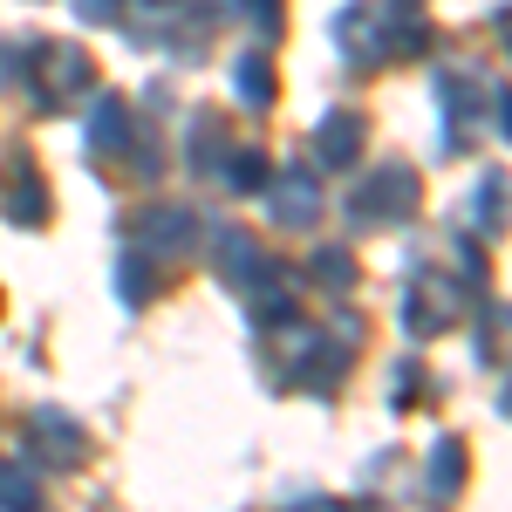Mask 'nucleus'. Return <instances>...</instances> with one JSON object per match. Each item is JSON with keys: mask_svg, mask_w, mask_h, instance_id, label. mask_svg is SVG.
Here are the masks:
<instances>
[{"mask_svg": "<svg viewBox=\"0 0 512 512\" xmlns=\"http://www.w3.org/2000/svg\"><path fill=\"white\" fill-rule=\"evenodd\" d=\"M21 69H28V82H35L41 117H62L69 103L89 96V82H96V69H89V55H82L76 41H41V48H28Z\"/></svg>", "mask_w": 512, "mask_h": 512, "instance_id": "f257e3e1", "label": "nucleus"}, {"mask_svg": "<svg viewBox=\"0 0 512 512\" xmlns=\"http://www.w3.org/2000/svg\"><path fill=\"white\" fill-rule=\"evenodd\" d=\"M417 198H424V185L410 164H376L349 192V219L355 226H403V219H417Z\"/></svg>", "mask_w": 512, "mask_h": 512, "instance_id": "f03ea898", "label": "nucleus"}, {"mask_svg": "<svg viewBox=\"0 0 512 512\" xmlns=\"http://www.w3.org/2000/svg\"><path fill=\"white\" fill-rule=\"evenodd\" d=\"M267 212H274V226H287V233H308L321 219V171H308V164H287V171H274L267 178Z\"/></svg>", "mask_w": 512, "mask_h": 512, "instance_id": "7ed1b4c3", "label": "nucleus"}, {"mask_svg": "<svg viewBox=\"0 0 512 512\" xmlns=\"http://www.w3.org/2000/svg\"><path fill=\"white\" fill-rule=\"evenodd\" d=\"M451 315H458V287H451L444 274L410 280V287H403V335H410V342L444 335V328H451Z\"/></svg>", "mask_w": 512, "mask_h": 512, "instance_id": "20e7f679", "label": "nucleus"}, {"mask_svg": "<svg viewBox=\"0 0 512 512\" xmlns=\"http://www.w3.org/2000/svg\"><path fill=\"white\" fill-rule=\"evenodd\" d=\"M0 212L14 219V226H48V185H41V171L28 151H14L7 158V171H0Z\"/></svg>", "mask_w": 512, "mask_h": 512, "instance_id": "39448f33", "label": "nucleus"}, {"mask_svg": "<svg viewBox=\"0 0 512 512\" xmlns=\"http://www.w3.org/2000/svg\"><path fill=\"white\" fill-rule=\"evenodd\" d=\"M362 151H369V123H362V110H321V123H315L321 171H355Z\"/></svg>", "mask_w": 512, "mask_h": 512, "instance_id": "423d86ee", "label": "nucleus"}, {"mask_svg": "<svg viewBox=\"0 0 512 512\" xmlns=\"http://www.w3.org/2000/svg\"><path fill=\"white\" fill-rule=\"evenodd\" d=\"M28 431H35V451L48 458V472H76V465H89V437H82L76 417H62V410H35Z\"/></svg>", "mask_w": 512, "mask_h": 512, "instance_id": "0eeeda50", "label": "nucleus"}, {"mask_svg": "<svg viewBox=\"0 0 512 512\" xmlns=\"http://www.w3.org/2000/svg\"><path fill=\"white\" fill-rule=\"evenodd\" d=\"M137 233H144V253H151V260L192 253L198 246V212L192 205H151V212H137Z\"/></svg>", "mask_w": 512, "mask_h": 512, "instance_id": "6e6552de", "label": "nucleus"}, {"mask_svg": "<svg viewBox=\"0 0 512 512\" xmlns=\"http://www.w3.org/2000/svg\"><path fill=\"white\" fill-rule=\"evenodd\" d=\"M465 478H472V451H465L458 437H437L431 465H424V506H458Z\"/></svg>", "mask_w": 512, "mask_h": 512, "instance_id": "1a4fd4ad", "label": "nucleus"}, {"mask_svg": "<svg viewBox=\"0 0 512 512\" xmlns=\"http://www.w3.org/2000/svg\"><path fill=\"white\" fill-rule=\"evenodd\" d=\"M260 267H267V253L253 246V233H239V226H219V233H212V274L226 280V287L246 294V287L260 280Z\"/></svg>", "mask_w": 512, "mask_h": 512, "instance_id": "9d476101", "label": "nucleus"}, {"mask_svg": "<svg viewBox=\"0 0 512 512\" xmlns=\"http://www.w3.org/2000/svg\"><path fill=\"white\" fill-rule=\"evenodd\" d=\"M335 41L349 48L355 69H369V62H383V55H390V48H383V28H376V14H369V7H342V14H335Z\"/></svg>", "mask_w": 512, "mask_h": 512, "instance_id": "9b49d317", "label": "nucleus"}, {"mask_svg": "<svg viewBox=\"0 0 512 512\" xmlns=\"http://www.w3.org/2000/svg\"><path fill=\"white\" fill-rule=\"evenodd\" d=\"M151 294H158V260L144 246H123L117 253V301L123 308H144Z\"/></svg>", "mask_w": 512, "mask_h": 512, "instance_id": "f8f14e48", "label": "nucleus"}, {"mask_svg": "<svg viewBox=\"0 0 512 512\" xmlns=\"http://www.w3.org/2000/svg\"><path fill=\"white\" fill-rule=\"evenodd\" d=\"M219 178H226L239 198H260V192H267V178H274V158H267L260 144H239V151H226Z\"/></svg>", "mask_w": 512, "mask_h": 512, "instance_id": "ddd939ff", "label": "nucleus"}, {"mask_svg": "<svg viewBox=\"0 0 512 512\" xmlns=\"http://www.w3.org/2000/svg\"><path fill=\"white\" fill-rule=\"evenodd\" d=\"M233 89L246 110H274V62H267V48H246L233 62Z\"/></svg>", "mask_w": 512, "mask_h": 512, "instance_id": "4468645a", "label": "nucleus"}, {"mask_svg": "<svg viewBox=\"0 0 512 512\" xmlns=\"http://www.w3.org/2000/svg\"><path fill=\"white\" fill-rule=\"evenodd\" d=\"M123 144H130V110H123L117 96H103L89 110V151L96 158H123Z\"/></svg>", "mask_w": 512, "mask_h": 512, "instance_id": "2eb2a0df", "label": "nucleus"}, {"mask_svg": "<svg viewBox=\"0 0 512 512\" xmlns=\"http://www.w3.org/2000/svg\"><path fill=\"white\" fill-rule=\"evenodd\" d=\"M226 151H233V144H226V130H219V123L198 110V117H192V137H185V158H192V171H205V178H212Z\"/></svg>", "mask_w": 512, "mask_h": 512, "instance_id": "dca6fc26", "label": "nucleus"}, {"mask_svg": "<svg viewBox=\"0 0 512 512\" xmlns=\"http://www.w3.org/2000/svg\"><path fill=\"white\" fill-rule=\"evenodd\" d=\"M0 512H41V485L28 465H0Z\"/></svg>", "mask_w": 512, "mask_h": 512, "instance_id": "f3484780", "label": "nucleus"}, {"mask_svg": "<svg viewBox=\"0 0 512 512\" xmlns=\"http://www.w3.org/2000/svg\"><path fill=\"white\" fill-rule=\"evenodd\" d=\"M308 274H315L321 287H335V294H349L355 287V253L349 246H321L315 260H308Z\"/></svg>", "mask_w": 512, "mask_h": 512, "instance_id": "a211bd4d", "label": "nucleus"}, {"mask_svg": "<svg viewBox=\"0 0 512 512\" xmlns=\"http://www.w3.org/2000/svg\"><path fill=\"white\" fill-rule=\"evenodd\" d=\"M472 212H478V226H485V233H499V226H506V219H499V212H506V171H485Z\"/></svg>", "mask_w": 512, "mask_h": 512, "instance_id": "6ab92c4d", "label": "nucleus"}, {"mask_svg": "<svg viewBox=\"0 0 512 512\" xmlns=\"http://www.w3.org/2000/svg\"><path fill=\"white\" fill-rule=\"evenodd\" d=\"M239 14H246L253 28H267V35H280V0H239Z\"/></svg>", "mask_w": 512, "mask_h": 512, "instance_id": "aec40b11", "label": "nucleus"}, {"mask_svg": "<svg viewBox=\"0 0 512 512\" xmlns=\"http://www.w3.org/2000/svg\"><path fill=\"white\" fill-rule=\"evenodd\" d=\"M396 410H410L417 403V362H396V390H390Z\"/></svg>", "mask_w": 512, "mask_h": 512, "instance_id": "412c9836", "label": "nucleus"}, {"mask_svg": "<svg viewBox=\"0 0 512 512\" xmlns=\"http://www.w3.org/2000/svg\"><path fill=\"white\" fill-rule=\"evenodd\" d=\"M76 14H82V21H117L123 0H76Z\"/></svg>", "mask_w": 512, "mask_h": 512, "instance_id": "4be33fe9", "label": "nucleus"}, {"mask_svg": "<svg viewBox=\"0 0 512 512\" xmlns=\"http://www.w3.org/2000/svg\"><path fill=\"white\" fill-rule=\"evenodd\" d=\"M294 512H342V506H335V499H301Z\"/></svg>", "mask_w": 512, "mask_h": 512, "instance_id": "5701e85b", "label": "nucleus"}, {"mask_svg": "<svg viewBox=\"0 0 512 512\" xmlns=\"http://www.w3.org/2000/svg\"><path fill=\"white\" fill-rule=\"evenodd\" d=\"M7 76H14V62H7V48H0V82H7Z\"/></svg>", "mask_w": 512, "mask_h": 512, "instance_id": "b1692460", "label": "nucleus"}, {"mask_svg": "<svg viewBox=\"0 0 512 512\" xmlns=\"http://www.w3.org/2000/svg\"><path fill=\"white\" fill-rule=\"evenodd\" d=\"M390 7H417V0H390Z\"/></svg>", "mask_w": 512, "mask_h": 512, "instance_id": "393cba45", "label": "nucleus"}]
</instances>
